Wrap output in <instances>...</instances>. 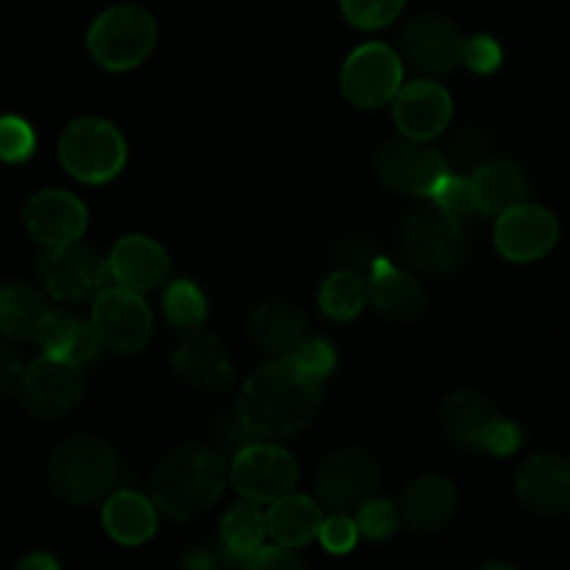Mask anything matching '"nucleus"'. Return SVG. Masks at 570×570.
I'll return each mask as SVG.
<instances>
[{"instance_id":"obj_1","label":"nucleus","mask_w":570,"mask_h":570,"mask_svg":"<svg viewBox=\"0 0 570 570\" xmlns=\"http://www.w3.org/2000/svg\"><path fill=\"white\" fill-rule=\"evenodd\" d=\"M323 382L306 376L289 356H273L243 382L237 415L259 440L295 438L315 421Z\"/></svg>"},{"instance_id":"obj_2","label":"nucleus","mask_w":570,"mask_h":570,"mask_svg":"<svg viewBox=\"0 0 570 570\" xmlns=\"http://www.w3.org/2000/svg\"><path fill=\"white\" fill-rule=\"evenodd\" d=\"M232 465L209 445H181L156 465L150 493L170 521H189L209 510L226 490Z\"/></svg>"},{"instance_id":"obj_3","label":"nucleus","mask_w":570,"mask_h":570,"mask_svg":"<svg viewBox=\"0 0 570 570\" xmlns=\"http://www.w3.org/2000/svg\"><path fill=\"white\" fill-rule=\"evenodd\" d=\"M50 490L72 507H87L104 499L117 482V454L106 440L78 438L65 440L48 462Z\"/></svg>"},{"instance_id":"obj_4","label":"nucleus","mask_w":570,"mask_h":570,"mask_svg":"<svg viewBox=\"0 0 570 570\" xmlns=\"http://www.w3.org/2000/svg\"><path fill=\"white\" fill-rule=\"evenodd\" d=\"M59 161L76 181L106 184L126 167V139L104 117H78L59 137Z\"/></svg>"},{"instance_id":"obj_5","label":"nucleus","mask_w":570,"mask_h":570,"mask_svg":"<svg viewBox=\"0 0 570 570\" xmlns=\"http://www.w3.org/2000/svg\"><path fill=\"white\" fill-rule=\"evenodd\" d=\"M87 45L100 67L126 72L150 56L156 45V22L139 6H115L89 26Z\"/></svg>"},{"instance_id":"obj_6","label":"nucleus","mask_w":570,"mask_h":570,"mask_svg":"<svg viewBox=\"0 0 570 570\" xmlns=\"http://www.w3.org/2000/svg\"><path fill=\"white\" fill-rule=\"evenodd\" d=\"M401 248L415 271L443 276L465 262L468 237L465 228L460 226V217L449 215L440 206H429L404 223Z\"/></svg>"},{"instance_id":"obj_7","label":"nucleus","mask_w":570,"mask_h":570,"mask_svg":"<svg viewBox=\"0 0 570 570\" xmlns=\"http://www.w3.org/2000/svg\"><path fill=\"white\" fill-rule=\"evenodd\" d=\"M382 468L365 449H340L321 462L315 476V493L328 512L354 515L365 501L379 493Z\"/></svg>"},{"instance_id":"obj_8","label":"nucleus","mask_w":570,"mask_h":570,"mask_svg":"<svg viewBox=\"0 0 570 570\" xmlns=\"http://www.w3.org/2000/svg\"><path fill=\"white\" fill-rule=\"evenodd\" d=\"M39 278L45 293L59 304H83L98 298L109 287V262L100 259L92 248L83 245H61L48 248L39 256Z\"/></svg>"},{"instance_id":"obj_9","label":"nucleus","mask_w":570,"mask_h":570,"mask_svg":"<svg viewBox=\"0 0 570 570\" xmlns=\"http://www.w3.org/2000/svg\"><path fill=\"white\" fill-rule=\"evenodd\" d=\"M298 482V465L293 454L271 440H254L232 460V484L243 499L256 504H273L293 493Z\"/></svg>"},{"instance_id":"obj_10","label":"nucleus","mask_w":570,"mask_h":570,"mask_svg":"<svg viewBox=\"0 0 570 570\" xmlns=\"http://www.w3.org/2000/svg\"><path fill=\"white\" fill-rule=\"evenodd\" d=\"M340 83L356 109H382L404 87V65L390 45L367 42L348 56Z\"/></svg>"},{"instance_id":"obj_11","label":"nucleus","mask_w":570,"mask_h":570,"mask_svg":"<svg viewBox=\"0 0 570 570\" xmlns=\"http://www.w3.org/2000/svg\"><path fill=\"white\" fill-rule=\"evenodd\" d=\"M92 326L100 343L115 354H139L154 337V315L142 293L128 287H106L92 304Z\"/></svg>"},{"instance_id":"obj_12","label":"nucleus","mask_w":570,"mask_h":570,"mask_svg":"<svg viewBox=\"0 0 570 570\" xmlns=\"http://www.w3.org/2000/svg\"><path fill=\"white\" fill-rule=\"evenodd\" d=\"M20 395L22 406L33 417H42V421L65 417L67 412L76 410L83 395L81 365L61 360V356H39L26 367Z\"/></svg>"},{"instance_id":"obj_13","label":"nucleus","mask_w":570,"mask_h":570,"mask_svg":"<svg viewBox=\"0 0 570 570\" xmlns=\"http://www.w3.org/2000/svg\"><path fill=\"white\" fill-rule=\"evenodd\" d=\"M376 176L387 189L401 195H432L440 178L449 173L443 154L421 139L387 142L376 154Z\"/></svg>"},{"instance_id":"obj_14","label":"nucleus","mask_w":570,"mask_h":570,"mask_svg":"<svg viewBox=\"0 0 570 570\" xmlns=\"http://www.w3.org/2000/svg\"><path fill=\"white\" fill-rule=\"evenodd\" d=\"M465 42L460 28L443 14H421L401 31V56L415 70L429 76L454 72L465 61Z\"/></svg>"},{"instance_id":"obj_15","label":"nucleus","mask_w":570,"mask_h":570,"mask_svg":"<svg viewBox=\"0 0 570 570\" xmlns=\"http://www.w3.org/2000/svg\"><path fill=\"white\" fill-rule=\"evenodd\" d=\"M87 206L65 189H42V193L31 195L22 209L26 232L31 234L33 243L45 245V248L78 243L87 232Z\"/></svg>"},{"instance_id":"obj_16","label":"nucleus","mask_w":570,"mask_h":570,"mask_svg":"<svg viewBox=\"0 0 570 570\" xmlns=\"http://www.w3.org/2000/svg\"><path fill=\"white\" fill-rule=\"evenodd\" d=\"M560 239V223L549 209L521 204L499 215L495 223V248L510 262L543 259Z\"/></svg>"},{"instance_id":"obj_17","label":"nucleus","mask_w":570,"mask_h":570,"mask_svg":"<svg viewBox=\"0 0 570 570\" xmlns=\"http://www.w3.org/2000/svg\"><path fill=\"white\" fill-rule=\"evenodd\" d=\"M393 117L404 137L429 142L449 128L451 117H454V104L443 83L410 81L395 95Z\"/></svg>"},{"instance_id":"obj_18","label":"nucleus","mask_w":570,"mask_h":570,"mask_svg":"<svg viewBox=\"0 0 570 570\" xmlns=\"http://www.w3.org/2000/svg\"><path fill=\"white\" fill-rule=\"evenodd\" d=\"M173 373L187 387L204 390V393H220L234 382V365L228 360L220 340L200 332L184 334L178 348L173 351Z\"/></svg>"},{"instance_id":"obj_19","label":"nucleus","mask_w":570,"mask_h":570,"mask_svg":"<svg viewBox=\"0 0 570 570\" xmlns=\"http://www.w3.org/2000/svg\"><path fill=\"white\" fill-rule=\"evenodd\" d=\"M515 493L538 515L570 512V460L557 454L532 456L515 476Z\"/></svg>"},{"instance_id":"obj_20","label":"nucleus","mask_w":570,"mask_h":570,"mask_svg":"<svg viewBox=\"0 0 570 570\" xmlns=\"http://www.w3.org/2000/svg\"><path fill=\"white\" fill-rule=\"evenodd\" d=\"M106 262H109L111 278L120 287L137 289V293H150L170 276L167 250L145 234H128L117 239Z\"/></svg>"},{"instance_id":"obj_21","label":"nucleus","mask_w":570,"mask_h":570,"mask_svg":"<svg viewBox=\"0 0 570 570\" xmlns=\"http://www.w3.org/2000/svg\"><path fill=\"white\" fill-rule=\"evenodd\" d=\"M499 421L495 406L473 390L451 393L440 406V423H443L445 438L462 451H488V440Z\"/></svg>"},{"instance_id":"obj_22","label":"nucleus","mask_w":570,"mask_h":570,"mask_svg":"<svg viewBox=\"0 0 570 570\" xmlns=\"http://www.w3.org/2000/svg\"><path fill=\"white\" fill-rule=\"evenodd\" d=\"M456 488L445 476H421L401 495V521L412 532H438L451 523L456 512Z\"/></svg>"},{"instance_id":"obj_23","label":"nucleus","mask_w":570,"mask_h":570,"mask_svg":"<svg viewBox=\"0 0 570 570\" xmlns=\"http://www.w3.org/2000/svg\"><path fill=\"white\" fill-rule=\"evenodd\" d=\"M367 293L376 309L387 315L390 321H415L426 309V293L415 276L395 267L393 262L376 256L371 262V282H367Z\"/></svg>"},{"instance_id":"obj_24","label":"nucleus","mask_w":570,"mask_h":570,"mask_svg":"<svg viewBox=\"0 0 570 570\" xmlns=\"http://www.w3.org/2000/svg\"><path fill=\"white\" fill-rule=\"evenodd\" d=\"M248 334L265 354L289 356L306 337V317L287 301H265L248 315Z\"/></svg>"},{"instance_id":"obj_25","label":"nucleus","mask_w":570,"mask_h":570,"mask_svg":"<svg viewBox=\"0 0 570 570\" xmlns=\"http://www.w3.org/2000/svg\"><path fill=\"white\" fill-rule=\"evenodd\" d=\"M37 343L42 345L45 354L61 356L67 362H76V365L92 362L98 356L100 345H104L98 337V328L92 323L78 321L70 312L53 309V306L45 312Z\"/></svg>"},{"instance_id":"obj_26","label":"nucleus","mask_w":570,"mask_h":570,"mask_svg":"<svg viewBox=\"0 0 570 570\" xmlns=\"http://www.w3.org/2000/svg\"><path fill=\"white\" fill-rule=\"evenodd\" d=\"M476 209L484 215H504L527 200V176L512 161H488L471 176Z\"/></svg>"},{"instance_id":"obj_27","label":"nucleus","mask_w":570,"mask_h":570,"mask_svg":"<svg viewBox=\"0 0 570 570\" xmlns=\"http://www.w3.org/2000/svg\"><path fill=\"white\" fill-rule=\"evenodd\" d=\"M159 507L150 499H145L142 493H134V490H122L115 493L104 507V527L109 532L111 540H117L120 546H142L148 543L156 534L159 527V518H156Z\"/></svg>"},{"instance_id":"obj_28","label":"nucleus","mask_w":570,"mask_h":570,"mask_svg":"<svg viewBox=\"0 0 570 570\" xmlns=\"http://www.w3.org/2000/svg\"><path fill=\"white\" fill-rule=\"evenodd\" d=\"M323 510L306 495H284V499L273 501L267 510V532L276 543L287 546V549H301V546L312 543L321 534L323 527Z\"/></svg>"},{"instance_id":"obj_29","label":"nucleus","mask_w":570,"mask_h":570,"mask_svg":"<svg viewBox=\"0 0 570 570\" xmlns=\"http://www.w3.org/2000/svg\"><path fill=\"white\" fill-rule=\"evenodd\" d=\"M267 512L259 510L256 501H237L228 507L220 518V549L228 562L243 566L256 549L265 546L267 538Z\"/></svg>"},{"instance_id":"obj_30","label":"nucleus","mask_w":570,"mask_h":570,"mask_svg":"<svg viewBox=\"0 0 570 570\" xmlns=\"http://www.w3.org/2000/svg\"><path fill=\"white\" fill-rule=\"evenodd\" d=\"M48 298L31 284L0 287V332L17 343H37L39 326L48 312Z\"/></svg>"},{"instance_id":"obj_31","label":"nucleus","mask_w":570,"mask_h":570,"mask_svg":"<svg viewBox=\"0 0 570 570\" xmlns=\"http://www.w3.org/2000/svg\"><path fill=\"white\" fill-rule=\"evenodd\" d=\"M371 301V293H367V284L362 278V273L343 271L332 273V276L323 282L321 293H317V304H321V312L328 317V321L348 323L365 309V304Z\"/></svg>"},{"instance_id":"obj_32","label":"nucleus","mask_w":570,"mask_h":570,"mask_svg":"<svg viewBox=\"0 0 570 570\" xmlns=\"http://www.w3.org/2000/svg\"><path fill=\"white\" fill-rule=\"evenodd\" d=\"M165 315L173 328L181 334L200 332L206 323V298L189 278H178L165 293Z\"/></svg>"},{"instance_id":"obj_33","label":"nucleus","mask_w":570,"mask_h":570,"mask_svg":"<svg viewBox=\"0 0 570 570\" xmlns=\"http://www.w3.org/2000/svg\"><path fill=\"white\" fill-rule=\"evenodd\" d=\"M340 6L351 26L362 31H376V28L390 26L404 11L406 0H340Z\"/></svg>"},{"instance_id":"obj_34","label":"nucleus","mask_w":570,"mask_h":570,"mask_svg":"<svg viewBox=\"0 0 570 570\" xmlns=\"http://www.w3.org/2000/svg\"><path fill=\"white\" fill-rule=\"evenodd\" d=\"M33 148H37V134L22 117H0V161L20 165V161L31 159Z\"/></svg>"},{"instance_id":"obj_35","label":"nucleus","mask_w":570,"mask_h":570,"mask_svg":"<svg viewBox=\"0 0 570 570\" xmlns=\"http://www.w3.org/2000/svg\"><path fill=\"white\" fill-rule=\"evenodd\" d=\"M354 518L360 532L371 540L390 538V534L399 529V523H404L401 521L399 507L387 499H376V495H373L371 501H365V504L354 512Z\"/></svg>"},{"instance_id":"obj_36","label":"nucleus","mask_w":570,"mask_h":570,"mask_svg":"<svg viewBox=\"0 0 570 570\" xmlns=\"http://www.w3.org/2000/svg\"><path fill=\"white\" fill-rule=\"evenodd\" d=\"M289 360H293L306 376L317 379V382H323V379L334 371V365H337L334 345L323 337H304L298 343V348L289 354Z\"/></svg>"},{"instance_id":"obj_37","label":"nucleus","mask_w":570,"mask_h":570,"mask_svg":"<svg viewBox=\"0 0 570 570\" xmlns=\"http://www.w3.org/2000/svg\"><path fill=\"white\" fill-rule=\"evenodd\" d=\"M432 198H434V206H440V209H445L454 217H468L473 215V212H479L476 198H473L471 178H460L445 173V176L440 178L438 187H434Z\"/></svg>"},{"instance_id":"obj_38","label":"nucleus","mask_w":570,"mask_h":570,"mask_svg":"<svg viewBox=\"0 0 570 570\" xmlns=\"http://www.w3.org/2000/svg\"><path fill=\"white\" fill-rule=\"evenodd\" d=\"M321 543L328 554H348L354 551L356 540H360V527H356V518L343 515V512H332V518H326L321 527Z\"/></svg>"},{"instance_id":"obj_39","label":"nucleus","mask_w":570,"mask_h":570,"mask_svg":"<svg viewBox=\"0 0 570 570\" xmlns=\"http://www.w3.org/2000/svg\"><path fill=\"white\" fill-rule=\"evenodd\" d=\"M462 65L471 67L473 72L488 76V72H493L501 65V45L493 37H484V33L471 37L465 42V61Z\"/></svg>"},{"instance_id":"obj_40","label":"nucleus","mask_w":570,"mask_h":570,"mask_svg":"<svg viewBox=\"0 0 570 570\" xmlns=\"http://www.w3.org/2000/svg\"><path fill=\"white\" fill-rule=\"evenodd\" d=\"M243 566L254 570H287V568H304V560H301L298 554H293V549L276 543V546H262V549H256Z\"/></svg>"},{"instance_id":"obj_41","label":"nucleus","mask_w":570,"mask_h":570,"mask_svg":"<svg viewBox=\"0 0 570 570\" xmlns=\"http://www.w3.org/2000/svg\"><path fill=\"white\" fill-rule=\"evenodd\" d=\"M521 445H523L521 426H515L512 421H504V417H501V421L495 423L493 434H490V440H488V454L510 456V454H515Z\"/></svg>"},{"instance_id":"obj_42","label":"nucleus","mask_w":570,"mask_h":570,"mask_svg":"<svg viewBox=\"0 0 570 570\" xmlns=\"http://www.w3.org/2000/svg\"><path fill=\"white\" fill-rule=\"evenodd\" d=\"M26 376V365H22L20 356L9 348V345H0V399L17 393Z\"/></svg>"},{"instance_id":"obj_43","label":"nucleus","mask_w":570,"mask_h":570,"mask_svg":"<svg viewBox=\"0 0 570 570\" xmlns=\"http://www.w3.org/2000/svg\"><path fill=\"white\" fill-rule=\"evenodd\" d=\"M17 568L20 570H56L59 568V562L48 554H31V557H26V560H20V566Z\"/></svg>"}]
</instances>
